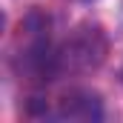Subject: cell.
I'll return each mask as SVG.
<instances>
[{"label":"cell","mask_w":123,"mask_h":123,"mask_svg":"<svg viewBox=\"0 0 123 123\" xmlns=\"http://www.w3.org/2000/svg\"><path fill=\"white\" fill-rule=\"evenodd\" d=\"M52 117H57V120H100L103 109H100L97 94L74 89L63 100H57V112H52Z\"/></svg>","instance_id":"obj_1"}]
</instances>
